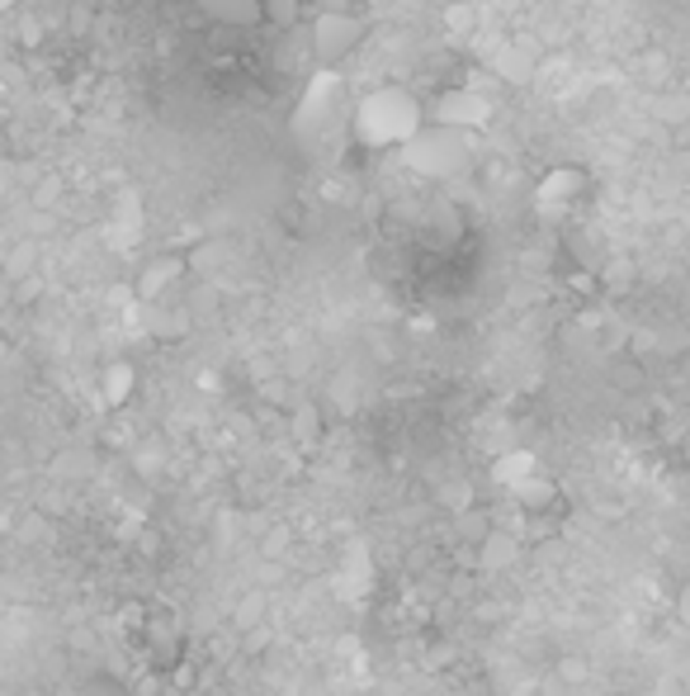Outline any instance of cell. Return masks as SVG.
<instances>
[{
    "instance_id": "1",
    "label": "cell",
    "mask_w": 690,
    "mask_h": 696,
    "mask_svg": "<svg viewBox=\"0 0 690 696\" xmlns=\"http://www.w3.org/2000/svg\"><path fill=\"white\" fill-rule=\"evenodd\" d=\"M426 128V114L412 91L402 85H379L355 105V138L365 148H407Z\"/></svg>"
},
{
    "instance_id": "2",
    "label": "cell",
    "mask_w": 690,
    "mask_h": 696,
    "mask_svg": "<svg viewBox=\"0 0 690 696\" xmlns=\"http://www.w3.org/2000/svg\"><path fill=\"white\" fill-rule=\"evenodd\" d=\"M402 162H407L421 180H454L464 176L468 162H473V148H468V133L459 128H440V123H426L407 148H402Z\"/></svg>"
},
{
    "instance_id": "3",
    "label": "cell",
    "mask_w": 690,
    "mask_h": 696,
    "mask_svg": "<svg viewBox=\"0 0 690 696\" xmlns=\"http://www.w3.org/2000/svg\"><path fill=\"white\" fill-rule=\"evenodd\" d=\"M365 28L369 24L350 10H322L318 20H312V57H318L322 67H341L345 57L365 43Z\"/></svg>"
},
{
    "instance_id": "4",
    "label": "cell",
    "mask_w": 690,
    "mask_h": 696,
    "mask_svg": "<svg viewBox=\"0 0 690 696\" xmlns=\"http://www.w3.org/2000/svg\"><path fill=\"white\" fill-rule=\"evenodd\" d=\"M492 95H483L478 85H454L444 91L436 105H430V123L440 128H459V133H478V128L492 123Z\"/></svg>"
},
{
    "instance_id": "5",
    "label": "cell",
    "mask_w": 690,
    "mask_h": 696,
    "mask_svg": "<svg viewBox=\"0 0 690 696\" xmlns=\"http://www.w3.org/2000/svg\"><path fill=\"white\" fill-rule=\"evenodd\" d=\"M487 62H492V76H501L507 85H530L539 76V67H544V43L535 34L501 38Z\"/></svg>"
},
{
    "instance_id": "6",
    "label": "cell",
    "mask_w": 690,
    "mask_h": 696,
    "mask_svg": "<svg viewBox=\"0 0 690 696\" xmlns=\"http://www.w3.org/2000/svg\"><path fill=\"white\" fill-rule=\"evenodd\" d=\"M336 99H341V71L318 67L304 85V105H298V114H294V128L298 133H318V128H326L332 114H336Z\"/></svg>"
},
{
    "instance_id": "7",
    "label": "cell",
    "mask_w": 690,
    "mask_h": 696,
    "mask_svg": "<svg viewBox=\"0 0 690 696\" xmlns=\"http://www.w3.org/2000/svg\"><path fill=\"white\" fill-rule=\"evenodd\" d=\"M185 275H190V256H176V251H162V256H152L147 266L138 270V280H133V294L142 298V304H162V298L170 290H180Z\"/></svg>"
},
{
    "instance_id": "8",
    "label": "cell",
    "mask_w": 690,
    "mask_h": 696,
    "mask_svg": "<svg viewBox=\"0 0 690 696\" xmlns=\"http://www.w3.org/2000/svg\"><path fill=\"white\" fill-rule=\"evenodd\" d=\"M582 185H586V176H582L578 166H554L549 176L535 185V204H539L544 213H563L572 199L582 194Z\"/></svg>"
},
{
    "instance_id": "9",
    "label": "cell",
    "mask_w": 690,
    "mask_h": 696,
    "mask_svg": "<svg viewBox=\"0 0 690 696\" xmlns=\"http://www.w3.org/2000/svg\"><path fill=\"white\" fill-rule=\"evenodd\" d=\"M218 28H255L265 20V0H194Z\"/></svg>"
},
{
    "instance_id": "10",
    "label": "cell",
    "mask_w": 690,
    "mask_h": 696,
    "mask_svg": "<svg viewBox=\"0 0 690 696\" xmlns=\"http://www.w3.org/2000/svg\"><path fill=\"white\" fill-rule=\"evenodd\" d=\"M492 479H497V483H507L511 493H521L525 483H535V479H539V460H535L530 450H507V455H501V460L492 464Z\"/></svg>"
},
{
    "instance_id": "11",
    "label": "cell",
    "mask_w": 690,
    "mask_h": 696,
    "mask_svg": "<svg viewBox=\"0 0 690 696\" xmlns=\"http://www.w3.org/2000/svg\"><path fill=\"white\" fill-rule=\"evenodd\" d=\"M133 389H138V369L133 365H128V361L105 365V375H99V393H105L109 408H123L128 398H133Z\"/></svg>"
},
{
    "instance_id": "12",
    "label": "cell",
    "mask_w": 690,
    "mask_h": 696,
    "mask_svg": "<svg viewBox=\"0 0 690 696\" xmlns=\"http://www.w3.org/2000/svg\"><path fill=\"white\" fill-rule=\"evenodd\" d=\"M478 559H483V568H511L515 559H521V540H515L511 531H487L478 540Z\"/></svg>"
},
{
    "instance_id": "13",
    "label": "cell",
    "mask_w": 690,
    "mask_h": 696,
    "mask_svg": "<svg viewBox=\"0 0 690 696\" xmlns=\"http://www.w3.org/2000/svg\"><path fill=\"white\" fill-rule=\"evenodd\" d=\"M649 114H653L657 123H686L690 119V95L686 91H671V85H667V91H657L649 99Z\"/></svg>"
},
{
    "instance_id": "14",
    "label": "cell",
    "mask_w": 690,
    "mask_h": 696,
    "mask_svg": "<svg viewBox=\"0 0 690 696\" xmlns=\"http://www.w3.org/2000/svg\"><path fill=\"white\" fill-rule=\"evenodd\" d=\"M138 233H142V223H138V199L123 194V213H119V219H109V241H114V247H133Z\"/></svg>"
},
{
    "instance_id": "15",
    "label": "cell",
    "mask_w": 690,
    "mask_h": 696,
    "mask_svg": "<svg viewBox=\"0 0 690 696\" xmlns=\"http://www.w3.org/2000/svg\"><path fill=\"white\" fill-rule=\"evenodd\" d=\"M639 76L653 85V95L657 91H667V76H671V57L663 48H643L639 52Z\"/></svg>"
},
{
    "instance_id": "16",
    "label": "cell",
    "mask_w": 690,
    "mask_h": 696,
    "mask_svg": "<svg viewBox=\"0 0 690 696\" xmlns=\"http://www.w3.org/2000/svg\"><path fill=\"white\" fill-rule=\"evenodd\" d=\"M440 24L450 28V34H473V28H478V5H473V0H450V5L440 10Z\"/></svg>"
},
{
    "instance_id": "17",
    "label": "cell",
    "mask_w": 690,
    "mask_h": 696,
    "mask_svg": "<svg viewBox=\"0 0 690 696\" xmlns=\"http://www.w3.org/2000/svg\"><path fill=\"white\" fill-rule=\"evenodd\" d=\"M265 20L275 28H294L304 20V0H265Z\"/></svg>"
},
{
    "instance_id": "18",
    "label": "cell",
    "mask_w": 690,
    "mask_h": 696,
    "mask_svg": "<svg viewBox=\"0 0 690 696\" xmlns=\"http://www.w3.org/2000/svg\"><path fill=\"white\" fill-rule=\"evenodd\" d=\"M554 497H558V488H554V483H544V479H535V483H525V488H521V493H515V503H521L525 511H544V507H549V503H554Z\"/></svg>"
},
{
    "instance_id": "19",
    "label": "cell",
    "mask_w": 690,
    "mask_h": 696,
    "mask_svg": "<svg viewBox=\"0 0 690 696\" xmlns=\"http://www.w3.org/2000/svg\"><path fill=\"white\" fill-rule=\"evenodd\" d=\"M223 251H227L223 241H204V247H194L190 251V270H204V275H209V270L223 261Z\"/></svg>"
},
{
    "instance_id": "20",
    "label": "cell",
    "mask_w": 690,
    "mask_h": 696,
    "mask_svg": "<svg viewBox=\"0 0 690 696\" xmlns=\"http://www.w3.org/2000/svg\"><path fill=\"white\" fill-rule=\"evenodd\" d=\"M34 199H38V204H52V199H62V180H57V176H43V185L34 190Z\"/></svg>"
},
{
    "instance_id": "21",
    "label": "cell",
    "mask_w": 690,
    "mask_h": 696,
    "mask_svg": "<svg viewBox=\"0 0 690 696\" xmlns=\"http://www.w3.org/2000/svg\"><path fill=\"white\" fill-rule=\"evenodd\" d=\"M677 616H681V625L690 630V582H686V588H681V597H677Z\"/></svg>"
},
{
    "instance_id": "22",
    "label": "cell",
    "mask_w": 690,
    "mask_h": 696,
    "mask_svg": "<svg viewBox=\"0 0 690 696\" xmlns=\"http://www.w3.org/2000/svg\"><path fill=\"white\" fill-rule=\"evenodd\" d=\"M28 256H34L28 247H20V251H14V261H10V275H24V270H28Z\"/></svg>"
},
{
    "instance_id": "23",
    "label": "cell",
    "mask_w": 690,
    "mask_h": 696,
    "mask_svg": "<svg viewBox=\"0 0 690 696\" xmlns=\"http://www.w3.org/2000/svg\"><path fill=\"white\" fill-rule=\"evenodd\" d=\"M0 5H5V10H14V5H20V0H0Z\"/></svg>"
},
{
    "instance_id": "24",
    "label": "cell",
    "mask_w": 690,
    "mask_h": 696,
    "mask_svg": "<svg viewBox=\"0 0 690 696\" xmlns=\"http://www.w3.org/2000/svg\"><path fill=\"white\" fill-rule=\"evenodd\" d=\"M563 5H586V0H563Z\"/></svg>"
},
{
    "instance_id": "25",
    "label": "cell",
    "mask_w": 690,
    "mask_h": 696,
    "mask_svg": "<svg viewBox=\"0 0 690 696\" xmlns=\"http://www.w3.org/2000/svg\"><path fill=\"white\" fill-rule=\"evenodd\" d=\"M473 5H483V0H473Z\"/></svg>"
}]
</instances>
